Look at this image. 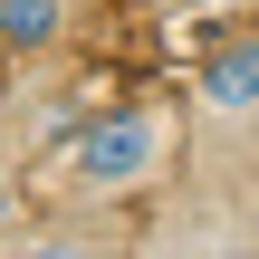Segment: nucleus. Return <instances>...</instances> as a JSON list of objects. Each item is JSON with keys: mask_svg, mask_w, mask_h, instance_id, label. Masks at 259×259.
<instances>
[{"mask_svg": "<svg viewBox=\"0 0 259 259\" xmlns=\"http://www.w3.org/2000/svg\"><path fill=\"white\" fill-rule=\"evenodd\" d=\"M163 163H173V115L163 106H115L67 144V192L77 202H125V192H154Z\"/></svg>", "mask_w": 259, "mask_h": 259, "instance_id": "obj_1", "label": "nucleus"}, {"mask_svg": "<svg viewBox=\"0 0 259 259\" xmlns=\"http://www.w3.org/2000/svg\"><path fill=\"white\" fill-rule=\"evenodd\" d=\"M202 115L211 125H250L259 115V38H221L211 58H202Z\"/></svg>", "mask_w": 259, "mask_h": 259, "instance_id": "obj_2", "label": "nucleus"}, {"mask_svg": "<svg viewBox=\"0 0 259 259\" xmlns=\"http://www.w3.org/2000/svg\"><path fill=\"white\" fill-rule=\"evenodd\" d=\"M67 38V0H0V48L10 58H48Z\"/></svg>", "mask_w": 259, "mask_h": 259, "instance_id": "obj_3", "label": "nucleus"}, {"mask_svg": "<svg viewBox=\"0 0 259 259\" xmlns=\"http://www.w3.org/2000/svg\"><path fill=\"white\" fill-rule=\"evenodd\" d=\"M10 259H115V240H96V231H48V240H19Z\"/></svg>", "mask_w": 259, "mask_h": 259, "instance_id": "obj_4", "label": "nucleus"}, {"mask_svg": "<svg viewBox=\"0 0 259 259\" xmlns=\"http://www.w3.org/2000/svg\"><path fill=\"white\" fill-rule=\"evenodd\" d=\"M10 231H19V183L0 173V240H10Z\"/></svg>", "mask_w": 259, "mask_h": 259, "instance_id": "obj_5", "label": "nucleus"}]
</instances>
